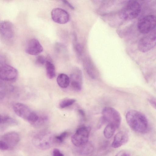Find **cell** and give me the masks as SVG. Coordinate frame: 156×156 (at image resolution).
<instances>
[{
    "label": "cell",
    "mask_w": 156,
    "mask_h": 156,
    "mask_svg": "<svg viewBox=\"0 0 156 156\" xmlns=\"http://www.w3.org/2000/svg\"><path fill=\"white\" fill-rule=\"evenodd\" d=\"M126 119L128 124L133 131L144 133L148 131V120L141 112L134 110H130L126 113Z\"/></svg>",
    "instance_id": "cell-1"
},
{
    "label": "cell",
    "mask_w": 156,
    "mask_h": 156,
    "mask_svg": "<svg viewBox=\"0 0 156 156\" xmlns=\"http://www.w3.org/2000/svg\"><path fill=\"white\" fill-rule=\"evenodd\" d=\"M54 136L49 132H41L34 135L32 142L37 148L45 150L50 148L55 143Z\"/></svg>",
    "instance_id": "cell-2"
},
{
    "label": "cell",
    "mask_w": 156,
    "mask_h": 156,
    "mask_svg": "<svg viewBox=\"0 0 156 156\" xmlns=\"http://www.w3.org/2000/svg\"><path fill=\"white\" fill-rule=\"evenodd\" d=\"M102 117L100 124L102 126L105 123L112 125L117 129L119 126L121 121V117L119 113L115 108L107 107L103 110Z\"/></svg>",
    "instance_id": "cell-3"
},
{
    "label": "cell",
    "mask_w": 156,
    "mask_h": 156,
    "mask_svg": "<svg viewBox=\"0 0 156 156\" xmlns=\"http://www.w3.org/2000/svg\"><path fill=\"white\" fill-rule=\"evenodd\" d=\"M141 9V5L138 1H129L120 11V17L122 19L126 20L133 19L138 16Z\"/></svg>",
    "instance_id": "cell-4"
},
{
    "label": "cell",
    "mask_w": 156,
    "mask_h": 156,
    "mask_svg": "<svg viewBox=\"0 0 156 156\" xmlns=\"http://www.w3.org/2000/svg\"><path fill=\"white\" fill-rule=\"evenodd\" d=\"M137 28L141 33L147 34L153 30L156 26V18L153 15L143 16L139 20Z\"/></svg>",
    "instance_id": "cell-5"
},
{
    "label": "cell",
    "mask_w": 156,
    "mask_h": 156,
    "mask_svg": "<svg viewBox=\"0 0 156 156\" xmlns=\"http://www.w3.org/2000/svg\"><path fill=\"white\" fill-rule=\"evenodd\" d=\"M90 128L81 126L78 128L71 138L72 143L75 146L82 145L88 141Z\"/></svg>",
    "instance_id": "cell-6"
},
{
    "label": "cell",
    "mask_w": 156,
    "mask_h": 156,
    "mask_svg": "<svg viewBox=\"0 0 156 156\" xmlns=\"http://www.w3.org/2000/svg\"><path fill=\"white\" fill-rule=\"evenodd\" d=\"M147 34L140 40L138 44V49L141 52H147L156 45L155 31L153 30Z\"/></svg>",
    "instance_id": "cell-7"
},
{
    "label": "cell",
    "mask_w": 156,
    "mask_h": 156,
    "mask_svg": "<svg viewBox=\"0 0 156 156\" xmlns=\"http://www.w3.org/2000/svg\"><path fill=\"white\" fill-rule=\"evenodd\" d=\"M18 72L13 67L5 64L0 69V79L9 82L15 81L17 78Z\"/></svg>",
    "instance_id": "cell-8"
},
{
    "label": "cell",
    "mask_w": 156,
    "mask_h": 156,
    "mask_svg": "<svg viewBox=\"0 0 156 156\" xmlns=\"http://www.w3.org/2000/svg\"><path fill=\"white\" fill-rule=\"evenodd\" d=\"M0 35L6 40L9 41L13 38L14 36V27L11 22L8 21L0 22Z\"/></svg>",
    "instance_id": "cell-9"
},
{
    "label": "cell",
    "mask_w": 156,
    "mask_h": 156,
    "mask_svg": "<svg viewBox=\"0 0 156 156\" xmlns=\"http://www.w3.org/2000/svg\"><path fill=\"white\" fill-rule=\"evenodd\" d=\"M94 151L93 144L89 141L80 146H75L73 150L75 156H92Z\"/></svg>",
    "instance_id": "cell-10"
},
{
    "label": "cell",
    "mask_w": 156,
    "mask_h": 156,
    "mask_svg": "<svg viewBox=\"0 0 156 156\" xmlns=\"http://www.w3.org/2000/svg\"><path fill=\"white\" fill-rule=\"evenodd\" d=\"M51 14L52 20L58 24H66L69 20V15L68 13L65 10L60 8L53 9Z\"/></svg>",
    "instance_id": "cell-11"
},
{
    "label": "cell",
    "mask_w": 156,
    "mask_h": 156,
    "mask_svg": "<svg viewBox=\"0 0 156 156\" xmlns=\"http://www.w3.org/2000/svg\"><path fill=\"white\" fill-rule=\"evenodd\" d=\"M0 140L7 145L8 150H12L19 142L20 136L17 132L11 131L4 134Z\"/></svg>",
    "instance_id": "cell-12"
},
{
    "label": "cell",
    "mask_w": 156,
    "mask_h": 156,
    "mask_svg": "<svg viewBox=\"0 0 156 156\" xmlns=\"http://www.w3.org/2000/svg\"><path fill=\"white\" fill-rule=\"evenodd\" d=\"M83 77L81 70L78 68H75L70 75V83L72 88L76 91H80L82 87Z\"/></svg>",
    "instance_id": "cell-13"
},
{
    "label": "cell",
    "mask_w": 156,
    "mask_h": 156,
    "mask_svg": "<svg viewBox=\"0 0 156 156\" xmlns=\"http://www.w3.org/2000/svg\"><path fill=\"white\" fill-rule=\"evenodd\" d=\"M13 108L14 112L17 115L27 121L33 112L27 106L20 103L14 104Z\"/></svg>",
    "instance_id": "cell-14"
},
{
    "label": "cell",
    "mask_w": 156,
    "mask_h": 156,
    "mask_svg": "<svg viewBox=\"0 0 156 156\" xmlns=\"http://www.w3.org/2000/svg\"><path fill=\"white\" fill-rule=\"evenodd\" d=\"M43 49L42 46L38 40L33 38L28 41L25 51L27 53L30 55H37L42 52Z\"/></svg>",
    "instance_id": "cell-15"
},
{
    "label": "cell",
    "mask_w": 156,
    "mask_h": 156,
    "mask_svg": "<svg viewBox=\"0 0 156 156\" xmlns=\"http://www.w3.org/2000/svg\"><path fill=\"white\" fill-rule=\"evenodd\" d=\"M129 140V136L127 133L121 131L117 133L114 138L111 146L114 148H119L126 144Z\"/></svg>",
    "instance_id": "cell-16"
},
{
    "label": "cell",
    "mask_w": 156,
    "mask_h": 156,
    "mask_svg": "<svg viewBox=\"0 0 156 156\" xmlns=\"http://www.w3.org/2000/svg\"><path fill=\"white\" fill-rule=\"evenodd\" d=\"M16 120L8 116L0 114V128H3L8 126L16 125Z\"/></svg>",
    "instance_id": "cell-17"
},
{
    "label": "cell",
    "mask_w": 156,
    "mask_h": 156,
    "mask_svg": "<svg viewBox=\"0 0 156 156\" xmlns=\"http://www.w3.org/2000/svg\"><path fill=\"white\" fill-rule=\"evenodd\" d=\"M57 82L58 85L62 88H66L70 83V79L66 74L61 73L58 76Z\"/></svg>",
    "instance_id": "cell-18"
},
{
    "label": "cell",
    "mask_w": 156,
    "mask_h": 156,
    "mask_svg": "<svg viewBox=\"0 0 156 156\" xmlns=\"http://www.w3.org/2000/svg\"><path fill=\"white\" fill-rule=\"evenodd\" d=\"M84 66L89 76L93 79L96 77L95 71L91 63L88 60H86L84 62Z\"/></svg>",
    "instance_id": "cell-19"
},
{
    "label": "cell",
    "mask_w": 156,
    "mask_h": 156,
    "mask_svg": "<svg viewBox=\"0 0 156 156\" xmlns=\"http://www.w3.org/2000/svg\"><path fill=\"white\" fill-rule=\"evenodd\" d=\"M45 64L47 76L49 79L53 78L55 76V68L54 65L49 61H46Z\"/></svg>",
    "instance_id": "cell-20"
},
{
    "label": "cell",
    "mask_w": 156,
    "mask_h": 156,
    "mask_svg": "<svg viewBox=\"0 0 156 156\" xmlns=\"http://www.w3.org/2000/svg\"><path fill=\"white\" fill-rule=\"evenodd\" d=\"M117 129L114 126L108 124L104 130L105 137L107 139L110 138L113 136Z\"/></svg>",
    "instance_id": "cell-21"
},
{
    "label": "cell",
    "mask_w": 156,
    "mask_h": 156,
    "mask_svg": "<svg viewBox=\"0 0 156 156\" xmlns=\"http://www.w3.org/2000/svg\"><path fill=\"white\" fill-rule=\"evenodd\" d=\"M76 101L75 99L67 98L62 100L59 104V106L62 108H64L71 105Z\"/></svg>",
    "instance_id": "cell-22"
},
{
    "label": "cell",
    "mask_w": 156,
    "mask_h": 156,
    "mask_svg": "<svg viewBox=\"0 0 156 156\" xmlns=\"http://www.w3.org/2000/svg\"><path fill=\"white\" fill-rule=\"evenodd\" d=\"M69 133L65 131L61 133L60 135L55 136V142L61 143L63 142L64 140L68 136Z\"/></svg>",
    "instance_id": "cell-23"
},
{
    "label": "cell",
    "mask_w": 156,
    "mask_h": 156,
    "mask_svg": "<svg viewBox=\"0 0 156 156\" xmlns=\"http://www.w3.org/2000/svg\"><path fill=\"white\" fill-rule=\"evenodd\" d=\"M74 48L76 51L79 56L81 55L83 51V46L80 44L76 42V38L74 35Z\"/></svg>",
    "instance_id": "cell-24"
},
{
    "label": "cell",
    "mask_w": 156,
    "mask_h": 156,
    "mask_svg": "<svg viewBox=\"0 0 156 156\" xmlns=\"http://www.w3.org/2000/svg\"><path fill=\"white\" fill-rule=\"evenodd\" d=\"M6 94V88L4 83L0 79V100L3 99Z\"/></svg>",
    "instance_id": "cell-25"
},
{
    "label": "cell",
    "mask_w": 156,
    "mask_h": 156,
    "mask_svg": "<svg viewBox=\"0 0 156 156\" xmlns=\"http://www.w3.org/2000/svg\"><path fill=\"white\" fill-rule=\"evenodd\" d=\"M109 144L108 142L104 143L99 149V154H103L105 153L109 149Z\"/></svg>",
    "instance_id": "cell-26"
},
{
    "label": "cell",
    "mask_w": 156,
    "mask_h": 156,
    "mask_svg": "<svg viewBox=\"0 0 156 156\" xmlns=\"http://www.w3.org/2000/svg\"><path fill=\"white\" fill-rule=\"evenodd\" d=\"M46 61L43 55H38L36 59V63L39 65H42L45 63Z\"/></svg>",
    "instance_id": "cell-27"
},
{
    "label": "cell",
    "mask_w": 156,
    "mask_h": 156,
    "mask_svg": "<svg viewBox=\"0 0 156 156\" xmlns=\"http://www.w3.org/2000/svg\"><path fill=\"white\" fill-rule=\"evenodd\" d=\"M114 156H131V154L128 151L123 150L119 151Z\"/></svg>",
    "instance_id": "cell-28"
},
{
    "label": "cell",
    "mask_w": 156,
    "mask_h": 156,
    "mask_svg": "<svg viewBox=\"0 0 156 156\" xmlns=\"http://www.w3.org/2000/svg\"><path fill=\"white\" fill-rule=\"evenodd\" d=\"M53 156H64L60 151L58 149H54L53 151Z\"/></svg>",
    "instance_id": "cell-29"
},
{
    "label": "cell",
    "mask_w": 156,
    "mask_h": 156,
    "mask_svg": "<svg viewBox=\"0 0 156 156\" xmlns=\"http://www.w3.org/2000/svg\"><path fill=\"white\" fill-rule=\"evenodd\" d=\"M8 147L7 145L0 140V150H8Z\"/></svg>",
    "instance_id": "cell-30"
},
{
    "label": "cell",
    "mask_w": 156,
    "mask_h": 156,
    "mask_svg": "<svg viewBox=\"0 0 156 156\" xmlns=\"http://www.w3.org/2000/svg\"><path fill=\"white\" fill-rule=\"evenodd\" d=\"M78 112L81 119L84 120L85 119V115L84 111L81 109H79Z\"/></svg>",
    "instance_id": "cell-31"
},
{
    "label": "cell",
    "mask_w": 156,
    "mask_h": 156,
    "mask_svg": "<svg viewBox=\"0 0 156 156\" xmlns=\"http://www.w3.org/2000/svg\"><path fill=\"white\" fill-rule=\"evenodd\" d=\"M62 2L65 4L67 5L69 8L72 9H74V8L73 5L70 3L68 1L66 0H63Z\"/></svg>",
    "instance_id": "cell-32"
},
{
    "label": "cell",
    "mask_w": 156,
    "mask_h": 156,
    "mask_svg": "<svg viewBox=\"0 0 156 156\" xmlns=\"http://www.w3.org/2000/svg\"><path fill=\"white\" fill-rule=\"evenodd\" d=\"M6 63L3 57L0 55V69Z\"/></svg>",
    "instance_id": "cell-33"
},
{
    "label": "cell",
    "mask_w": 156,
    "mask_h": 156,
    "mask_svg": "<svg viewBox=\"0 0 156 156\" xmlns=\"http://www.w3.org/2000/svg\"><path fill=\"white\" fill-rule=\"evenodd\" d=\"M151 104H152L153 106L155 107V100H154L153 98L152 99H151L149 100Z\"/></svg>",
    "instance_id": "cell-34"
}]
</instances>
